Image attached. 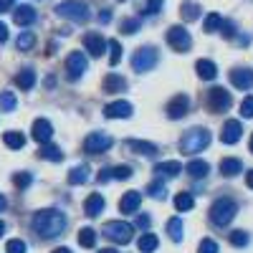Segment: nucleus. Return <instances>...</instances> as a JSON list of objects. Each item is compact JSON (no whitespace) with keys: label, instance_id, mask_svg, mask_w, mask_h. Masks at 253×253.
<instances>
[{"label":"nucleus","instance_id":"25","mask_svg":"<svg viewBox=\"0 0 253 253\" xmlns=\"http://www.w3.org/2000/svg\"><path fill=\"white\" fill-rule=\"evenodd\" d=\"M185 172H187L190 177H205V175L210 172V165H208L205 160H193V162L185 165Z\"/></svg>","mask_w":253,"mask_h":253},{"label":"nucleus","instance_id":"50","mask_svg":"<svg viewBox=\"0 0 253 253\" xmlns=\"http://www.w3.org/2000/svg\"><path fill=\"white\" fill-rule=\"evenodd\" d=\"M5 41H8V28L0 23V43H5Z\"/></svg>","mask_w":253,"mask_h":253},{"label":"nucleus","instance_id":"47","mask_svg":"<svg viewBox=\"0 0 253 253\" xmlns=\"http://www.w3.org/2000/svg\"><path fill=\"white\" fill-rule=\"evenodd\" d=\"M218 31H223V36H225V38H233V33H236V31H233V23H230V20H223Z\"/></svg>","mask_w":253,"mask_h":253},{"label":"nucleus","instance_id":"14","mask_svg":"<svg viewBox=\"0 0 253 253\" xmlns=\"http://www.w3.org/2000/svg\"><path fill=\"white\" fill-rule=\"evenodd\" d=\"M104 117H109V119H126V117H132V104L129 101H112L104 107Z\"/></svg>","mask_w":253,"mask_h":253},{"label":"nucleus","instance_id":"55","mask_svg":"<svg viewBox=\"0 0 253 253\" xmlns=\"http://www.w3.org/2000/svg\"><path fill=\"white\" fill-rule=\"evenodd\" d=\"M5 205H8V203H5V198L0 195V213H3V210H5Z\"/></svg>","mask_w":253,"mask_h":253},{"label":"nucleus","instance_id":"33","mask_svg":"<svg viewBox=\"0 0 253 253\" xmlns=\"http://www.w3.org/2000/svg\"><path fill=\"white\" fill-rule=\"evenodd\" d=\"M15 46H18V51H31V48L36 46V36H33L31 31H23V33L18 36Z\"/></svg>","mask_w":253,"mask_h":253},{"label":"nucleus","instance_id":"16","mask_svg":"<svg viewBox=\"0 0 253 253\" xmlns=\"http://www.w3.org/2000/svg\"><path fill=\"white\" fill-rule=\"evenodd\" d=\"M126 150H132L134 155H144V157H155L157 155V144L152 142H139V139H126L124 142Z\"/></svg>","mask_w":253,"mask_h":253},{"label":"nucleus","instance_id":"44","mask_svg":"<svg viewBox=\"0 0 253 253\" xmlns=\"http://www.w3.org/2000/svg\"><path fill=\"white\" fill-rule=\"evenodd\" d=\"M13 182H15V187L23 190V187H28V185L33 182V177H31V172H18V175L13 177Z\"/></svg>","mask_w":253,"mask_h":253},{"label":"nucleus","instance_id":"23","mask_svg":"<svg viewBox=\"0 0 253 253\" xmlns=\"http://www.w3.org/2000/svg\"><path fill=\"white\" fill-rule=\"evenodd\" d=\"M155 172L162 177H177L180 172H182V165L180 162H175V160H170V162H160V165H155Z\"/></svg>","mask_w":253,"mask_h":253},{"label":"nucleus","instance_id":"45","mask_svg":"<svg viewBox=\"0 0 253 253\" xmlns=\"http://www.w3.org/2000/svg\"><path fill=\"white\" fill-rule=\"evenodd\" d=\"M241 114H243L246 119H253V96H246V99L241 101Z\"/></svg>","mask_w":253,"mask_h":253},{"label":"nucleus","instance_id":"3","mask_svg":"<svg viewBox=\"0 0 253 253\" xmlns=\"http://www.w3.org/2000/svg\"><path fill=\"white\" fill-rule=\"evenodd\" d=\"M236 213H238V205L230 198H218L213 205H210V220H213L215 225H220V228L233 220Z\"/></svg>","mask_w":253,"mask_h":253},{"label":"nucleus","instance_id":"28","mask_svg":"<svg viewBox=\"0 0 253 253\" xmlns=\"http://www.w3.org/2000/svg\"><path fill=\"white\" fill-rule=\"evenodd\" d=\"M167 233H170V238H172L175 243H180L182 236H185V225H182V220H180V218H170V220H167Z\"/></svg>","mask_w":253,"mask_h":253},{"label":"nucleus","instance_id":"27","mask_svg":"<svg viewBox=\"0 0 253 253\" xmlns=\"http://www.w3.org/2000/svg\"><path fill=\"white\" fill-rule=\"evenodd\" d=\"M89 180V165H79L69 172V185H84Z\"/></svg>","mask_w":253,"mask_h":253},{"label":"nucleus","instance_id":"10","mask_svg":"<svg viewBox=\"0 0 253 253\" xmlns=\"http://www.w3.org/2000/svg\"><path fill=\"white\" fill-rule=\"evenodd\" d=\"M230 104H233V99H230V94L220 86H213L208 91V107L213 109V112H225Z\"/></svg>","mask_w":253,"mask_h":253},{"label":"nucleus","instance_id":"13","mask_svg":"<svg viewBox=\"0 0 253 253\" xmlns=\"http://www.w3.org/2000/svg\"><path fill=\"white\" fill-rule=\"evenodd\" d=\"M241 134H243L241 122H238V119H230V122H225V124H223L220 142H223V144H236V142L241 139Z\"/></svg>","mask_w":253,"mask_h":253},{"label":"nucleus","instance_id":"9","mask_svg":"<svg viewBox=\"0 0 253 253\" xmlns=\"http://www.w3.org/2000/svg\"><path fill=\"white\" fill-rule=\"evenodd\" d=\"M86 56H84L81 51H74L69 58H66V76H69V81H76V79H81L84 76V71H86Z\"/></svg>","mask_w":253,"mask_h":253},{"label":"nucleus","instance_id":"29","mask_svg":"<svg viewBox=\"0 0 253 253\" xmlns=\"http://www.w3.org/2000/svg\"><path fill=\"white\" fill-rule=\"evenodd\" d=\"M157 236L155 233H142V238L137 241V248H139V253H152L155 248H157Z\"/></svg>","mask_w":253,"mask_h":253},{"label":"nucleus","instance_id":"46","mask_svg":"<svg viewBox=\"0 0 253 253\" xmlns=\"http://www.w3.org/2000/svg\"><path fill=\"white\" fill-rule=\"evenodd\" d=\"M162 3H165V0H150L147 8H144V15H157L162 10Z\"/></svg>","mask_w":253,"mask_h":253},{"label":"nucleus","instance_id":"40","mask_svg":"<svg viewBox=\"0 0 253 253\" xmlns=\"http://www.w3.org/2000/svg\"><path fill=\"white\" fill-rule=\"evenodd\" d=\"M109 63H112V66H117V63H119V58H122V46H119V41H109Z\"/></svg>","mask_w":253,"mask_h":253},{"label":"nucleus","instance_id":"7","mask_svg":"<svg viewBox=\"0 0 253 253\" xmlns=\"http://www.w3.org/2000/svg\"><path fill=\"white\" fill-rule=\"evenodd\" d=\"M112 137L107 132H91L86 139H84V152H89V155H99V152H107L109 147H112Z\"/></svg>","mask_w":253,"mask_h":253},{"label":"nucleus","instance_id":"36","mask_svg":"<svg viewBox=\"0 0 253 253\" xmlns=\"http://www.w3.org/2000/svg\"><path fill=\"white\" fill-rule=\"evenodd\" d=\"M109 175H112V180H129L132 177V167L129 165H117V167L109 170Z\"/></svg>","mask_w":253,"mask_h":253},{"label":"nucleus","instance_id":"54","mask_svg":"<svg viewBox=\"0 0 253 253\" xmlns=\"http://www.w3.org/2000/svg\"><path fill=\"white\" fill-rule=\"evenodd\" d=\"M246 185H248V187H251V190H253V170H251V172H248V175H246Z\"/></svg>","mask_w":253,"mask_h":253},{"label":"nucleus","instance_id":"8","mask_svg":"<svg viewBox=\"0 0 253 253\" xmlns=\"http://www.w3.org/2000/svg\"><path fill=\"white\" fill-rule=\"evenodd\" d=\"M167 43H170L175 51L185 53V51H190V46H193V38H190V33L182 26H172L170 31H167Z\"/></svg>","mask_w":253,"mask_h":253},{"label":"nucleus","instance_id":"5","mask_svg":"<svg viewBox=\"0 0 253 253\" xmlns=\"http://www.w3.org/2000/svg\"><path fill=\"white\" fill-rule=\"evenodd\" d=\"M56 15L74 20V23H86L89 20V8L84 3H76V0H63V3L56 5Z\"/></svg>","mask_w":253,"mask_h":253},{"label":"nucleus","instance_id":"24","mask_svg":"<svg viewBox=\"0 0 253 253\" xmlns=\"http://www.w3.org/2000/svg\"><path fill=\"white\" fill-rule=\"evenodd\" d=\"M195 69H198V76L205 79V81H213V79L218 76L215 63H213V61H208V58H200V61L195 63Z\"/></svg>","mask_w":253,"mask_h":253},{"label":"nucleus","instance_id":"34","mask_svg":"<svg viewBox=\"0 0 253 253\" xmlns=\"http://www.w3.org/2000/svg\"><path fill=\"white\" fill-rule=\"evenodd\" d=\"M18 107V99L13 91H0V112H13Z\"/></svg>","mask_w":253,"mask_h":253},{"label":"nucleus","instance_id":"39","mask_svg":"<svg viewBox=\"0 0 253 253\" xmlns=\"http://www.w3.org/2000/svg\"><path fill=\"white\" fill-rule=\"evenodd\" d=\"M193 205H195V200H193V195H190V193H180L175 198V208L177 210H190Z\"/></svg>","mask_w":253,"mask_h":253},{"label":"nucleus","instance_id":"52","mask_svg":"<svg viewBox=\"0 0 253 253\" xmlns=\"http://www.w3.org/2000/svg\"><path fill=\"white\" fill-rule=\"evenodd\" d=\"M10 5H13V0H0V13H5Z\"/></svg>","mask_w":253,"mask_h":253},{"label":"nucleus","instance_id":"22","mask_svg":"<svg viewBox=\"0 0 253 253\" xmlns=\"http://www.w3.org/2000/svg\"><path fill=\"white\" fill-rule=\"evenodd\" d=\"M104 94H117V91H124L126 89V81L117 74H107V79H104Z\"/></svg>","mask_w":253,"mask_h":253},{"label":"nucleus","instance_id":"31","mask_svg":"<svg viewBox=\"0 0 253 253\" xmlns=\"http://www.w3.org/2000/svg\"><path fill=\"white\" fill-rule=\"evenodd\" d=\"M180 15H182V20H198L200 18V5L193 3V0H187V3L180 5Z\"/></svg>","mask_w":253,"mask_h":253},{"label":"nucleus","instance_id":"57","mask_svg":"<svg viewBox=\"0 0 253 253\" xmlns=\"http://www.w3.org/2000/svg\"><path fill=\"white\" fill-rule=\"evenodd\" d=\"M53 253H71V251H69V248H56Z\"/></svg>","mask_w":253,"mask_h":253},{"label":"nucleus","instance_id":"48","mask_svg":"<svg viewBox=\"0 0 253 253\" xmlns=\"http://www.w3.org/2000/svg\"><path fill=\"white\" fill-rule=\"evenodd\" d=\"M137 28H139L137 20H124V23H122V31H124V33H134Z\"/></svg>","mask_w":253,"mask_h":253},{"label":"nucleus","instance_id":"19","mask_svg":"<svg viewBox=\"0 0 253 253\" xmlns=\"http://www.w3.org/2000/svg\"><path fill=\"white\" fill-rule=\"evenodd\" d=\"M139 203H142V193H137V190H129V193L122 195L119 210H122V213H134V210L139 208Z\"/></svg>","mask_w":253,"mask_h":253},{"label":"nucleus","instance_id":"6","mask_svg":"<svg viewBox=\"0 0 253 253\" xmlns=\"http://www.w3.org/2000/svg\"><path fill=\"white\" fill-rule=\"evenodd\" d=\"M157 61H160V56H157V51L152 48V46H144V48H139L134 56H132V69L134 71H152L155 66H157Z\"/></svg>","mask_w":253,"mask_h":253},{"label":"nucleus","instance_id":"20","mask_svg":"<svg viewBox=\"0 0 253 253\" xmlns=\"http://www.w3.org/2000/svg\"><path fill=\"white\" fill-rule=\"evenodd\" d=\"M104 205H107V200H104L99 193H91V195L86 198V203H84V213H86L89 218H96L101 210H104Z\"/></svg>","mask_w":253,"mask_h":253},{"label":"nucleus","instance_id":"51","mask_svg":"<svg viewBox=\"0 0 253 253\" xmlns=\"http://www.w3.org/2000/svg\"><path fill=\"white\" fill-rule=\"evenodd\" d=\"M137 225H139V228H147V225H150V218H147V215H139V218H137Z\"/></svg>","mask_w":253,"mask_h":253},{"label":"nucleus","instance_id":"43","mask_svg":"<svg viewBox=\"0 0 253 253\" xmlns=\"http://www.w3.org/2000/svg\"><path fill=\"white\" fill-rule=\"evenodd\" d=\"M5 253H26V243L20 241V238H13V241H8Z\"/></svg>","mask_w":253,"mask_h":253},{"label":"nucleus","instance_id":"35","mask_svg":"<svg viewBox=\"0 0 253 253\" xmlns=\"http://www.w3.org/2000/svg\"><path fill=\"white\" fill-rule=\"evenodd\" d=\"M79 243H81L84 248H94V243H96L94 228H81V230H79Z\"/></svg>","mask_w":253,"mask_h":253},{"label":"nucleus","instance_id":"42","mask_svg":"<svg viewBox=\"0 0 253 253\" xmlns=\"http://www.w3.org/2000/svg\"><path fill=\"white\" fill-rule=\"evenodd\" d=\"M198 253H218V243L213 238H203V243L198 246Z\"/></svg>","mask_w":253,"mask_h":253},{"label":"nucleus","instance_id":"30","mask_svg":"<svg viewBox=\"0 0 253 253\" xmlns=\"http://www.w3.org/2000/svg\"><path fill=\"white\" fill-rule=\"evenodd\" d=\"M38 157H43V160H51V162H61V160H63V152L58 150V147H53V144H41V150H38Z\"/></svg>","mask_w":253,"mask_h":253},{"label":"nucleus","instance_id":"58","mask_svg":"<svg viewBox=\"0 0 253 253\" xmlns=\"http://www.w3.org/2000/svg\"><path fill=\"white\" fill-rule=\"evenodd\" d=\"M101 253H119V251H114V248H104Z\"/></svg>","mask_w":253,"mask_h":253},{"label":"nucleus","instance_id":"56","mask_svg":"<svg viewBox=\"0 0 253 253\" xmlns=\"http://www.w3.org/2000/svg\"><path fill=\"white\" fill-rule=\"evenodd\" d=\"M3 233H5V223L0 220V238H3Z\"/></svg>","mask_w":253,"mask_h":253},{"label":"nucleus","instance_id":"49","mask_svg":"<svg viewBox=\"0 0 253 253\" xmlns=\"http://www.w3.org/2000/svg\"><path fill=\"white\" fill-rule=\"evenodd\" d=\"M96 180H99V182H109V180H112V175H109V170H101Z\"/></svg>","mask_w":253,"mask_h":253},{"label":"nucleus","instance_id":"26","mask_svg":"<svg viewBox=\"0 0 253 253\" xmlns=\"http://www.w3.org/2000/svg\"><path fill=\"white\" fill-rule=\"evenodd\" d=\"M15 84L23 91H28V89H33V84H36V71L33 69H23L18 76H15Z\"/></svg>","mask_w":253,"mask_h":253},{"label":"nucleus","instance_id":"12","mask_svg":"<svg viewBox=\"0 0 253 253\" xmlns=\"http://www.w3.org/2000/svg\"><path fill=\"white\" fill-rule=\"evenodd\" d=\"M187 107H190V99L185 94H177L170 99V104H167V117L170 119H182L187 114Z\"/></svg>","mask_w":253,"mask_h":253},{"label":"nucleus","instance_id":"2","mask_svg":"<svg viewBox=\"0 0 253 253\" xmlns=\"http://www.w3.org/2000/svg\"><path fill=\"white\" fill-rule=\"evenodd\" d=\"M210 144V132L205 126H193V129H187L182 137H180V150L182 155H198L203 152L205 147Z\"/></svg>","mask_w":253,"mask_h":253},{"label":"nucleus","instance_id":"59","mask_svg":"<svg viewBox=\"0 0 253 253\" xmlns=\"http://www.w3.org/2000/svg\"><path fill=\"white\" fill-rule=\"evenodd\" d=\"M251 152H253V134H251Z\"/></svg>","mask_w":253,"mask_h":253},{"label":"nucleus","instance_id":"17","mask_svg":"<svg viewBox=\"0 0 253 253\" xmlns=\"http://www.w3.org/2000/svg\"><path fill=\"white\" fill-rule=\"evenodd\" d=\"M84 46H86V51L91 56H101L104 48H107V41H104L101 33H86L84 36Z\"/></svg>","mask_w":253,"mask_h":253},{"label":"nucleus","instance_id":"11","mask_svg":"<svg viewBox=\"0 0 253 253\" xmlns=\"http://www.w3.org/2000/svg\"><path fill=\"white\" fill-rule=\"evenodd\" d=\"M31 134H33V139H36L38 144H48V142H51V137H53V126H51V122H48V119H36V122H33Z\"/></svg>","mask_w":253,"mask_h":253},{"label":"nucleus","instance_id":"32","mask_svg":"<svg viewBox=\"0 0 253 253\" xmlns=\"http://www.w3.org/2000/svg\"><path fill=\"white\" fill-rule=\"evenodd\" d=\"M3 142H5V147H10V150H20V147L26 144V137L20 134V132H5L3 134Z\"/></svg>","mask_w":253,"mask_h":253},{"label":"nucleus","instance_id":"53","mask_svg":"<svg viewBox=\"0 0 253 253\" xmlns=\"http://www.w3.org/2000/svg\"><path fill=\"white\" fill-rule=\"evenodd\" d=\"M99 20H101V23H109V20H112V15H109L107 10H104V13H99Z\"/></svg>","mask_w":253,"mask_h":253},{"label":"nucleus","instance_id":"18","mask_svg":"<svg viewBox=\"0 0 253 253\" xmlns=\"http://www.w3.org/2000/svg\"><path fill=\"white\" fill-rule=\"evenodd\" d=\"M36 10L31 8V5H15L13 8V20L18 26H31V23H36Z\"/></svg>","mask_w":253,"mask_h":253},{"label":"nucleus","instance_id":"1","mask_svg":"<svg viewBox=\"0 0 253 253\" xmlns=\"http://www.w3.org/2000/svg\"><path fill=\"white\" fill-rule=\"evenodd\" d=\"M31 228L38 238H56L63 233V228H66V215L61 213V210H38L31 220Z\"/></svg>","mask_w":253,"mask_h":253},{"label":"nucleus","instance_id":"37","mask_svg":"<svg viewBox=\"0 0 253 253\" xmlns=\"http://www.w3.org/2000/svg\"><path fill=\"white\" fill-rule=\"evenodd\" d=\"M220 23H223V18H220L218 13H210V15L205 18V26H203V28H205L208 33H215V31L220 28Z\"/></svg>","mask_w":253,"mask_h":253},{"label":"nucleus","instance_id":"15","mask_svg":"<svg viewBox=\"0 0 253 253\" xmlns=\"http://www.w3.org/2000/svg\"><path fill=\"white\" fill-rule=\"evenodd\" d=\"M230 84L236 89H253V71L251 69H233L230 71Z\"/></svg>","mask_w":253,"mask_h":253},{"label":"nucleus","instance_id":"41","mask_svg":"<svg viewBox=\"0 0 253 253\" xmlns=\"http://www.w3.org/2000/svg\"><path fill=\"white\" fill-rule=\"evenodd\" d=\"M248 233H243V230H236V233H230V243H233L236 248H243V246H248Z\"/></svg>","mask_w":253,"mask_h":253},{"label":"nucleus","instance_id":"4","mask_svg":"<svg viewBox=\"0 0 253 253\" xmlns=\"http://www.w3.org/2000/svg\"><path fill=\"white\" fill-rule=\"evenodd\" d=\"M101 233L107 236L109 241H114V243L126 246V243L134 238V228L129 223H124V220H109V223L101 225Z\"/></svg>","mask_w":253,"mask_h":253},{"label":"nucleus","instance_id":"38","mask_svg":"<svg viewBox=\"0 0 253 253\" xmlns=\"http://www.w3.org/2000/svg\"><path fill=\"white\" fill-rule=\"evenodd\" d=\"M147 193H150V198H155V200H165L167 198V187L162 182H152L150 187H147Z\"/></svg>","mask_w":253,"mask_h":253},{"label":"nucleus","instance_id":"21","mask_svg":"<svg viewBox=\"0 0 253 253\" xmlns=\"http://www.w3.org/2000/svg\"><path fill=\"white\" fill-rule=\"evenodd\" d=\"M220 172L225 177H236L238 172H243V162L238 157H223L220 160Z\"/></svg>","mask_w":253,"mask_h":253}]
</instances>
